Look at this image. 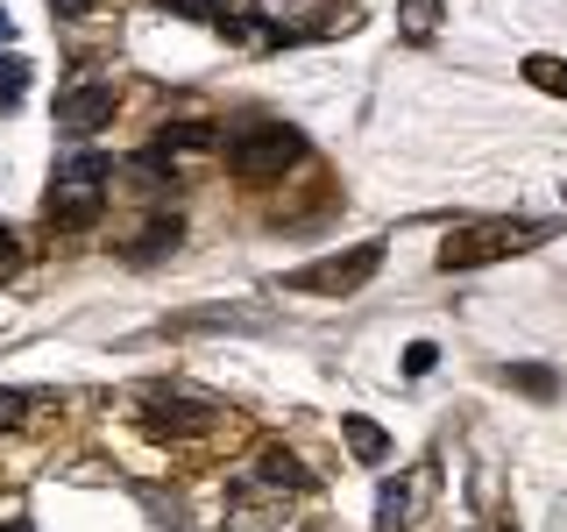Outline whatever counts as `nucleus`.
Wrapping results in <instances>:
<instances>
[{
  "label": "nucleus",
  "instance_id": "f257e3e1",
  "mask_svg": "<svg viewBox=\"0 0 567 532\" xmlns=\"http://www.w3.org/2000/svg\"><path fill=\"white\" fill-rule=\"evenodd\" d=\"M106 177H114V164L106 156H64L58 177H50V200H43V221L58 227V235H79V227H93L106 213Z\"/></svg>",
  "mask_w": 567,
  "mask_h": 532
},
{
  "label": "nucleus",
  "instance_id": "f03ea898",
  "mask_svg": "<svg viewBox=\"0 0 567 532\" xmlns=\"http://www.w3.org/2000/svg\"><path fill=\"white\" fill-rule=\"evenodd\" d=\"M539 235H546L539 221H475V227H454L447 248H440V270H483V263L525 256Z\"/></svg>",
  "mask_w": 567,
  "mask_h": 532
},
{
  "label": "nucleus",
  "instance_id": "7ed1b4c3",
  "mask_svg": "<svg viewBox=\"0 0 567 532\" xmlns=\"http://www.w3.org/2000/svg\"><path fill=\"white\" fill-rule=\"evenodd\" d=\"M298 156H306V135L284 129V121H262V129H248V135H227V171L248 177V185H262V177H284Z\"/></svg>",
  "mask_w": 567,
  "mask_h": 532
},
{
  "label": "nucleus",
  "instance_id": "20e7f679",
  "mask_svg": "<svg viewBox=\"0 0 567 532\" xmlns=\"http://www.w3.org/2000/svg\"><path fill=\"white\" fill-rule=\"evenodd\" d=\"M383 270V242H362L348 256H327V263H306V270H284V291H306V298H348L362 291L369 277Z\"/></svg>",
  "mask_w": 567,
  "mask_h": 532
},
{
  "label": "nucleus",
  "instance_id": "39448f33",
  "mask_svg": "<svg viewBox=\"0 0 567 532\" xmlns=\"http://www.w3.org/2000/svg\"><path fill=\"white\" fill-rule=\"evenodd\" d=\"M213 419H220V405L185 398V390H150V398H142V433H156V440H192V433H206Z\"/></svg>",
  "mask_w": 567,
  "mask_h": 532
},
{
  "label": "nucleus",
  "instance_id": "423d86ee",
  "mask_svg": "<svg viewBox=\"0 0 567 532\" xmlns=\"http://www.w3.org/2000/svg\"><path fill=\"white\" fill-rule=\"evenodd\" d=\"M106 114H114V79L71 85V93L58 100V129H64V135H93V129H100Z\"/></svg>",
  "mask_w": 567,
  "mask_h": 532
},
{
  "label": "nucleus",
  "instance_id": "0eeeda50",
  "mask_svg": "<svg viewBox=\"0 0 567 532\" xmlns=\"http://www.w3.org/2000/svg\"><path fill=\"white\" fill-rule=\"evenodd\" d=\"M256 483H262V497H306V490H312V475H306V461H298L291 448H262Z\"/></svg>",
  "mask_w": 567,
  "mask_h": 532
},
{
  "label": "nucleus",
  "instance_id": "6e6552de",
  "mask_svg": "<svg viewBox=\"0 0 567 532\" xmlns=\"http://www.w3.org/2000/svg\"><path fill=\"white\" fill-rule=\"evenodd\" d=\"M341 440H348V454H354V461H383V454H390V433H383V426H369L362 412H348V419H341Z\"/></svg>",
  "mask_w": 567,
  "mask_h": 532
},
{
  "label": "nucleus",
  "instance_id": "1a4fd4ad",
  "mask_svg": "<svg viewBox=\"0 0 567 532\" xmlns=\"http://www.w3.org/2000/svg\"><path fill=\"white\" fill-rule=\"evenodd\" d=\"M177 235H185L177 221H150V227L135 235V248H128V256H135V263H156V256H171V248H177Z\"/></svg>",
  "mask_w": 567,
  "mask_h": 532
},
{
  "label": "nucleus",
  "instance_id": "9d476101",
  "mask_svg": "<svg viewBox=\"0 0 567 532\" xmlns=\"http://www.w3.org/2000/svg\"><path fill=\"white\" fill-rule=\"evenodd\" d=\"M398 22H404V35H412V43H425V35L440 29V0H404Z\"/></svg>",
  "mask_w": 567,
  "mask_h": 532
},
{
  "label": "nucleus",
  "instance_id": "9b49d317",
  "mask_svg": "<svg viewBox=\"0 0 567 532\" xmlns=\"http://www.w3.org/2000/svg\"><path fill=\"white\" fill-rule=\"evenodd\" d=\"M22 93H29V64L8 58V64H0V114H14V106H22Z\"/></svg>",
  "mask_w": 567,
  "mask_h": 532
},
{
  "label": "nucleus",
  "instance_id": "f8f14e48",
  "mask_svg": "<svg viewBox=\"0 0 567 532\" xmlns=\"http://www.w3.org/2000/svg\"><path fill=\"white\" fill-rule=\"evenodd\" d=\"M518 390H532V398H554V369H532V362H518V369H504Z\"/></svg>",
  "mask_w": 567,
  "mask_h": 532
},
{
  "label": "nucleus",
  "instance_id": "ddd939ff",
  "mask_svg": "<svg viewBox=\"0 0 567 532\" xmlns=\"http://www.w3.org/2000/svg\"><path fill=\"white\" fill-rule=\"evenodd\" d=\"M525 71H532V79L546 85V93H567V71H560L554 58H525Z\"/></svg>",
  "mask_w": 567,
  "mask_h": 532
},
{
  "label": "nucleus",
  "instance_id": "4468645a",
  "mask_svg": "<svg viewBox=\"0 0 567 532\" xmlns=\"http://www.w3.org/2000/svg\"><path fill=\"white\" fill-rule=\"evenodd\" d=\"M433 362H440V355H433V341H412V348H404V377H425Z\"/></svg>",
  "mask_w": 567,
  "mask_h": 532
},
{
  "label": "nucleus",
  "instance_id": "2eb2a0df",
  "mask_svg": "<svg viewBox=\"0 0 567 532\" xmlns=\"http://www.w3.org/2000/svg\"><path fill=\"white\" fill-rule=\"evenodd\" d=\"M14 263H22V242H14L8 227H0V270H14Z\"/></svg>",
  "mask_w": 567,
  "mask_h": 532
},
{
  "label": "nucleus",
  "instance_id": "dca6fc26",
  "mask_svg": "<svg viewBox=\"0 0 567 532\" xmlns=\"http://www.w3.org/2000/svg\"><path fill=\"white\" fill-rule=\"evenodd\" d=\"M50 8H58V14H64V22H79V14H85V8H93V0H50Z\"/></svg>",
  "mask_w": 567,
  "mask_h": 532
},
{
  "label": "nucleus",
  "instance_id": "f3484780",
  "mask_svg": "<svg viewBox=\"0 0 567 532\" xmlns=\"http://www.w3.org/2000/svg\"><path fill=\"white\" fill-rule=\"evenodd\" d=\"M0 43H14V22H8V8H0Z\"/></svg>",
  "mask_w": 567,
  "mask_h": 532
}]
</instances>
